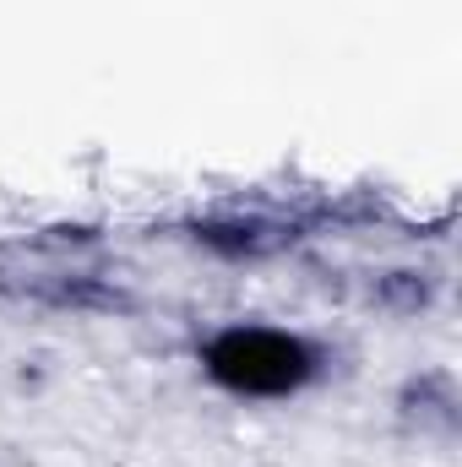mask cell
I'll return each instance as SVG.
<instances>
[{"label":"cell","mask_w":462,"mask_h":467,"mask_svg":"<svg viewBox=\"0 0 462 467\" xmlns=\"http://www.w3.org/2000/svg\"><path fill=\"white\" fill-rule=\"evenodd\" d=\"M202 369L234 397L278 402V397H299L305 386L321 380L327 348L289 327H224L207 337Z\"/></svg>","instance_id":"cell-1"},{"label":"cell","mask_w":462,"mask_h":467,"mask_svg":"<svg viewBox=\"0 0 462 467\" xmlns=\"http://www.w3.org/2000/svg\"><path fill=\"white\" fill-rule=\"evenodd\" d=\"M294 234L272 218H207L196 223V244L229 255V261H261V255H278Z\"/></svg>","instance_id":"cell-2"},{"label":"cell","mask_w":462,"mask_h":467,"mask_svg":"<svg viewBox=\"0 0 462 467\" xmlns=\"http://www.w3.org/2000/svg\"><path fill=\"white\" fill-rule=\"evenodd\" d=\"M403 419L419 424V435H452L457 430V391L446 375H419L403 386Z\"/></svg>","instance_id":"cell-3"}]
</instances>
